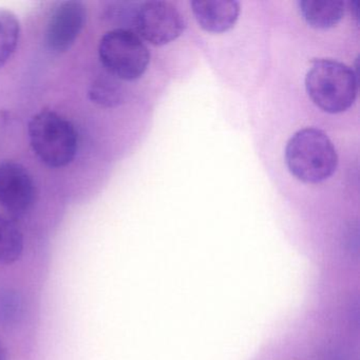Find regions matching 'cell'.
<instances>
[{
  "label": "cell",
  "mask_w": 360,
  "mask_h": 360,
  "mask_svg": "<svg viewBox=\"0 0 360 360\" xmlns=\"http://www.w3.org/2000/svg\"><path fill=\"white\" fill-rule=\"evenodd\" d=\"M22 298L20 295L11 290L0 292V322L4 323H14L22 315Z\"/></svg>",
  "instance_id": "4fadbf2b"
},
{
  "label": "cell",
  "mask_w": 360,
  "mask_h": 360,
  "mask_svg": "<svg viewBox=\"0 0 360 360\" xmlns=\"http://www.w3.org/2000/svg\"><path fill=\"white\" fill-rule=\"evenodd\" d=\"M193 13L202 29L212 33L231 30L240 14V4L231 0L193 1Z\"/></svg>",
  "instance_id": "ba28073f"
},
{
  "label": "cell",
  "mask_w": 360,
  "mask_h": 360,
  "mask_svg": "<svg viewBox=\"0 0 360 360\" xmlns=\"http://www.w3.org/2000/svg\"><path fill=\"white\" fill-rule=\"evenodd\" d=\"M24 235L20 227L0 214V264H12L24 252Z\"/></svg>",
  "instance_id": "30bf717a"
},
{
  "label": "cell",
  "mask_w": 360,
  "mask_h": 360,
  "mask_svg": "<svg viewBox=\"0 0 360 360\" xmlns=\"http://www.w3.org/2000/svg\"><path fill=\"white\" fill-rule=\"evenodd\" d=\"M0 360H7V352H6L5 347H4L1 341H0Z\"/></svg>",
  "instance_id": "5bb4252c"
},
{
  "label": "cell",
  "mask_w": 360,
  "mask_h": 360,
  "mask_svg": "<svg viewBox=\"0 0 360 360\" xmlns=\"http://www.w3.org/2000/svg\"><path fill=\"white\" fill-rule=\"evenodd\" d=\"M120 79L107 73V77H98L89 90V98L98 106L115 107L124 100V91Z\"/></svg>",
  "instance_id": "7c38bea8"
},
{
  "label": "cell",
  "mask_w": 360,
  "mask_h": 360,
  "mask_svg": "<svg viewBox=\"0 0 360 360\" xmlns=\"http://www.w3.org/2000/svg\"><path fill=\"white\" fill-rule=\"evenodd\" d=\"M87 11L81 1L68 0L58 4L47 25L46 43L54 52H65L72 47L85 26Z\"/></svg>",
  "instance_id": "52a82bcc"
},
{
  "label": "cell",
  "mask_w": 360,
  "mask_h": 360,
  "mask_svg": "<svg viewBox=\"0 0 360 360\" xmlns=\"http://www.w3.org/2000/svg\"><path fill=\"white\" fill-rule=\"evenodd\" d=\"M98 56L106 72L120 81L140 79L150 62V52L143 39L123 28L109 31L101 39Z\"/></svg>",
  "instance_id": "277c9868"
},
{
  "label": "cell",
  "mask_w": 360,
  "mask_h": 360,
  "mask_svg": "<svg viewBox=\"0 0 360 360\" xmlns=\"http://www.w3.org/2000/svg\"><path fill=\"white\" fill-rule=\"evenodd\" d=\"M299 10L303 20L316 29L336 26L345 14V4L339 0H301Z\"/></svg>",
  "instance_id": "9c48e42d"
},
{
  "label": "cell",
  "mask_w": 360,
  "mask_h": 360,
  "mask_svg": "<svg viewBox=\"0 0 360 360\" xmlns=\"http://www.w3.org/2000/svg\"><path fill=\"white\" fill-rule=\"evenodd\" d=\"M35 193L34 181L26 167L18 162H0V205L20 216L32 207Z\"/></svg>",
  "instance_id": "8992f818"
},
{
  "label": "cell",
  "mask_w": 360,
  "mask_h": 360,
  "mask_svg": "<svg viewBox=\"0 0 360 360\" xmlns=\"http://www.w3.org/2000/svg\"><path fill=\"white\" fill-rule=\"evenodd\" d=\"M305 88L309 98L322 110L343 112L354 104L357 96V75L342 63L318 60L307 72Z\"/></svg>",
  "instance_id": "7a4b0ae2"
},
{
  "label": "cell",
  "mask_w": 360,
  "mask_h": 360,
  "mask_svg": "<svg viewBox=\"0 0 360 360\" xmlns=\"http://www.w3.org/2000/svg\"><path fill=\"white\" fill-rule=\"evenodd\" d=\"M20 37V20L15 14L0 10V68L13 56Z\"/></svg>",
  "instance_id": "8fae6325"
},
{
  "label": "cell",
  "mask_w": 360,
  "mask_h": 360,
  "mask_svg": "<svg viewBox=\"0 0 360 360\" xmlns=\"http://www.w3.org/2000/svg\"><path fill=\"white\" fill-rule=\"evenodd\" d=\"M136 34L151 45L163 46L178 39L185 30L184 16L172 4L146 1L134 11Z\"/></svg>",
  "instance_id": "5b68a950"
},
{
  "label": "cell",
  "mask_w": 360,
  "mask_h": 360,
  "mask_svg": "<svg viewBox=\"0 0 360 360\" xmlns=\"http://www.w3.org/2000/svg\"><path fill=\"white\" fill-rule=\"evenodd\" d=\"M28 134L35 155L49 167H65L75 159L79 146L77 130L58 113L43 110L33 115Z\"/></svg>",
  "instance_id": "3957f363"
},
{
  "label": "cell",
  "mask_w": 360,
  "mask_h": 360,
  "mask_svg": "<svg viewBox=\"0 0 360 360\" xmlns=\"http://www.w3.org/2000/svg\"><path fill=\"white\" fill-rule=\"evenodd\" d=\"M290 172L305 183L328 180L337 168L338 157L328 136L316 128H304L292 134L285 148Z\"/></svg>",
  "instance_id": "6da1fadb"
}]
</instances>
